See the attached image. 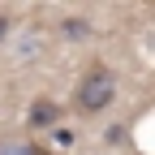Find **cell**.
I'll return each instance as SVG.
<instances>
[{"mask_svg":"<svg viewBox=\"0 0 155 155\" xmlns=\"http://www.w3.org/2000/svg\"><path fill=\"white\" fill-rule=\"evenodd\" d=\"M56 121H61V108H56L52 99H39L30 108V129H43V125H56Z\"/></svg>","mask_w":155,"mask_h":155,"instance_id":"7a4b0ae2","label":"cell"},{"mask_svg":"<svg viewBox=\"0 0 155 155\" xmlns=\"http://www.w3.org/2000/svg\"><path fill=\"white\" fill-rule=\"evenodd\" d=\"M112 99H116V78H112V69H108V65H91L86 78L78 82V99H73V108L86 112V116H95V112H104Z\"/></svg>","mask_w":155,"mask_h":155,"instance_id":"6da1fadb","label":"cell"},{"mask_svg":"<svg viewBox=\"0 0 155 155\" xmlns=\"http://www.w3.org/2000/svg\"><path fill=\"white\" fill-rule=\"evenodd\" d=\"M0 155H52V151L39 147V142H30V138H5L0 142Z\"/></svg>","mask_w":155,"mask_h":155,"instance_id":"3957f363","label":"cell"},{"mask_svg":"<svg viewBox=\"0 0 155 155\" xmlns=\"http://www.w3.org/2000/svg\"><path fill=\"white\" fill-rule=\"evenodd\" d=\"M5 30H9V22H5V17H0V39H5Z\"/></svg>","mask_w":155,"mask_h":155,"instance_id":"5b68a950","label":"cell"},{"mask_svg":"<svg viewBox=\"0 0 155 155\" xmlns=\"http://www.w3.org/2000/svg\"><path fill=\"white\" fill-rule=\"evenodd\" d=\"M65 35H73V39H82V35H86V22H82V17H73V22H65Z\"/></svg>","mask_w":155,"mask_h":155,"instance_id":"277c9868","label":"cell"}]
</instances>
